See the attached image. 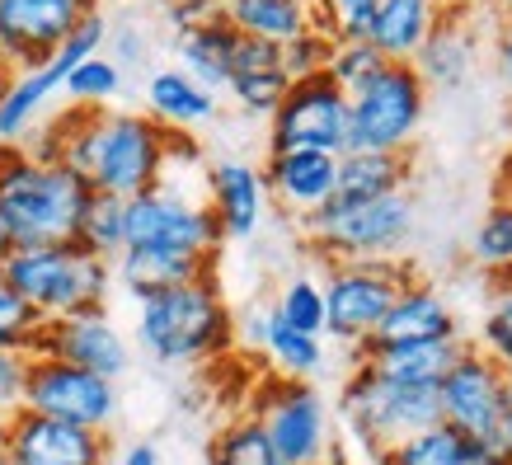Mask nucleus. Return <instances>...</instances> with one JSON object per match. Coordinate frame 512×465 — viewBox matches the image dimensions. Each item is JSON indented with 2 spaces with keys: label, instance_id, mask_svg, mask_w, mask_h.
Here are the masks:
<instances>
[{
  "label": "nucleus",
  "instance_id": "1",
  "mask_svg": "<svg viewBox=\"0 0 512 465\" xmlns=\"http://www.w3.org/2000/svg\"><path fill=\"white\" fill-rule=\"evenodd\" d=\"M47 141H19L38 160H57L71 174H80L90 193H109V198H137L146 188L170 179V165L179 155H198L188 132L160 127L151 113L132 109H76L52 118L38 132Z\"/></svg>",
  "mask_w": 512,
  "mask_h": 465
},
{
  "label": "nucleus",
  "instance_id": "2",
  "mask_svg": "<svg viewBox=\"0 0 512 465\" xmlns=\"http://www.w3.org/2000/svg\"><path fill=\"white\" fill-rule=\"evenodd\" d=\"M90 202V184L57 160H38L24 146H0V221L24 245H62L76 240Z\"/></svg>",
  "mask_w": 512,
  "mask_h": 465
},
{
  "label": "nucleus",
  "instance_id": "3",
  "mask_svg": "<svg viewBox=\"0 0 512 465\" xmlns=\"http://www.w3.org/2000/svg\"><path fill=\"white\" fill-rule=\"evenodd\" d=\"M137 343L165 367H188V362H212L231 353L235 315L217 287V273L179 287H165L156 296L137 301Z\"/></svg>",
  "mask_w": 512,
  "mask_h": 465
},
{
  "label": "nucleus",
  "instance_id": "4",
  "mask_svg": "<svg viewBox=\"0 0 512 465\" xmlns=\"http://www.w3.org/2000/svg\"><path fill=\"white\" fill-rule=\"evenodd\" d=\"M0 278L38 320L104 310L113 292V264L90 254L80 240L10 249V259L0 264Z\"/></svg>",
  "mask_w": 512,
  "mask_h": 465
},
{
  "label": "nucleus",
  "instance_id": "5",
  "mask_svg": "<svg viewBox=\"0 0 512 465\" xmlns=\"http://www.w3.org/2000/svg\"><path fill=\"white\" fill-rule=\"evenodd\" d=\"M306 249L320 268L329 264H367V259H400L414 235V198L390 193L376 202H329L311 221H301Z\"/></svg>",
  "mask_w": 512,
  "mask_h": 465
},
{
  "label": "nucleus",
  "instance_id": "6",
  "mask_svg": "<svg viewBox=\"0 0 512 465\" xmlns=\"http://www.w3.org/2000/svg\"><path fill=\"white\" fill-rule=\"evenodd\" d=\"M339 414L348 433L367 447V456H376V451L442 423V400H437V386H395L372 362H353V372L339 390Z\"/></svg>",
  "mask_w": 512,
  "mask_h": 465
},
{
  "label": "nucleus",
  "instance_id": "7",
  "mask_svg": "<svg viewBox=\"0 0 512 465\" xmlns=\"http://www.w3.org/2000/svg\"><path fill=\"white\" fill-rule=\"evenodd\" d=\"M423 113H428V85L414 62H386L362 90L348 94L343 151H414Z\"/></svg>",
  "mask_w": 512,
  "mask_h": 465
},
{
  "label": "nucleus",
  "instance_id": "8",
  "mask_svg": "<svg viewBox=\"0 0 512 465\" xmlns=\"http://www.w3.org/2000/svg\"><path fill=\"white\" fill-rule=\"evenodd\" d=\"M221 245H226V235H221L207 198L193 202L170 179L127 198V249H160V254L217 264Z\"/></svg>",
  "mask_w": 512,
  "mask_h": 465
},
{
  "label": "nucleus",
  "instance_id": "9",
  "mask_svg": "<svg viewBox=\"0 0 512 465\" xmlns=\"http://www.w3.org/2000/svg\"><path fill=\"white\" fill-rule=\"evenodd\" d=\"M419 278L414 264L404 259H367V264H329L325 268V334H334L339 343H362L376 334L381 315L390 310V301Z\"/></svg>",
  "mask_w": 512,
  "mask_h": 465
},
{
  "label": "nucleus",
  "instance_id": "10",
  "mask_svg": "<svg viewBox=\"0 0 512 465\" xmlns=\"http://www.w3.org/2000/svg\"><path fill=\"white\" fill-rule=\"evenodd\" d=\"M249 414L264 423V433L282 465H311V461H325L334 451L329 404L311 381H292V376L273 372L264 386L254 390Z\"/></svg>",
  "mask_w": 512,
  "mask_h": 465
},
{
  "label": "nucleus",
  "instance_id": "11",
  "mask_svg": "<svg viewBox=\"0 0 512 465\" xmlns=\"http://www.w3.org/2000/svg\"><path fill=\"white\" fill-rule=\"evenodd\" d=\"M437 400H442V423L447 428H456L470 442H498L503 419L512 409L508 372L484 348H475L466 339L461 357L451 362V372L437 381Z\"/></svg>",
  "mask_w": 512,
  "mask_h": 465
},
{
  "label": "nucleus",
  "instance_id": "12",
  "mask_svg": "<svg viewBox=\"0 0 512 465\" xmlns=\"http://www.w3.org/2000/svg\"><path fill=\"white\" fill-rule=\"evenodd\" d=\"M343 146H348V94L325 71L292 80L282 104L268 118V151L343 155Z\"/></svg>",
  "mask_w": 512,
  "mask_h": 465
},
{
  "label": "nucleus",
  "instance_id": "13",
  "mask_svg": "<svg viewBox=\"0 0 512 465\" xmlns=\"http://www.w3.org/2000/svg\"><path fill=\"white\" fill-rule=\"evenodd\" d=\"M24 409L47 414V419L76 423V428H94L109 433V423L118 419V381L57 362V357H33L29 353V381H24Z\"/></svg>",
  "mask_w": 512,
  "mask_h": 465
},
{
  "label": "nucleus",
  "instance_id": "14",
  "mask_svg": "<svg viewBox=\"0 0 512 465\" xmlns=\"http://www.w3.org/2000/svg\"><path fill=\"white\" fill-rule=\"evenodd\" d=\"M29 353L85 367L104 381H118L132 367V348H127L123 329L109 320V310H80V315H62V320H43Z\"/></svg>",
  "mask_w": 512,
  "mask_h": 465
},
{
  "label": "nucleus",
  "instance_id": "15",
  "mask_svg": "<svg viewBox=\"0 0 512 465\" xmlns=\"http://www.w3.org/2000/svg\"><path fill=\"white\" fill-rule=\"evenodd\" d=\"M85 15L90 5L80 0H0V62L38 71Z\"/></svg>",
  "mask_w": 512,
  "mask_h": 465
},
{
  "label": "nucleus",
  "instance_id": "16",
  "mask_svg": "<svg viewBox=\"0 0 512 465\" xmlns=\"http://www.w3.org/2000/svg\"><path fill=\"white\" fill-rule=\"evenodd\" d=\"M0 451L15 465H109V433L19 409L0 423Z\"/></svg>",
  "mask_w": 512,
  "mask_h": 465
},
{
  "label": "nucleus",
  "instance_id": "17",
  "mask_svg": "<svg viewBox=\"0 0 512 465\" xmlns=\"http://www.w3.org/2000/svg\"><path fill=\"white\" fill-rule=\"evenodd\" d=\"M264 193L278 202L282 212L301 226L311 221L320 207H329L334 198V179H339V155L325 151H268V160L259 165Z\"/></svg>",
  "mask_w": 512,
  "mask_h": 465
},
{
  "label": "nucleus",
  "instance_id": "18",
  "mask_svg": "<svg viewBox=\"0 0 512 465\" xmlns=\"http://www.w3.org/2000/svg\"><path fill=\"white\" fill-rule=\"evenodd\" d=\"M433 339H461V325H456V310L447 306V296L437 292L433 282L414 278L390 301V310L381 315V325H376V334L367 343L390 348V343H433Z\"/></svg>",
  "mask_w": 512,
  "mask_h": 465
},
{
  "label": "nucleus",
  "instance_id": "19",
  "mask_svg": "<svg viewBox=\"0 0 512 465\" xmlns=\"http://www.w3.org/2000/svg\"><path fill=\"white\" fill-rule=\"evenodd\" d=\"M207 207H212V217H217L226 240H245V235L259 231L268 207L259 165H249V160H217V165H207Z\"/></svg>",
  "mask_w": 512,
  "mask_h": 465
},
{
  "label": "nucleus",
  "instance_id": "20",
  "mask_svg": "<svg viewBox=\"0 0 512 465\" xmlns=\"http://www.w3.org/2000/svg\"><path fill=\"white\" fill-rule=\"evenodd\" d=\"M287 71H282V47L259 43V38H240L231 57V80H226V94L254 118H273V109L287 94Z\"/></svg>",
  "mask_w": 512,
  "mask_h": 465
},
{
  "label": "nucleus",
  "instance_id": "21",
  "mask_svg": "<svg viewBox=\"0 0 512 465\" xmlns=\"http://www.w3.org/2000/svg\"><path fill=\"white\" fill-rule=\"evenodd\" d=\"M414 179V151H343L339 179L329 202H376L390 193H409Z\"/></svg>",
  "mask_w": 512,
  "mask_h": 465
},
{
  "label": "nucleus",
  "instance_id": "22",
  "mask_svg": "<svg viewBox=\"0 0 512 465\" xmlns=\"http://www.w3.org/2000/svg\"><path fill=\"white\" fill-rule=\"evenodd\" d=\"M461 348H466V334L461 339H433V343H390V348L362 343L357 362H372L376 372L386 381H395V386H437L451 372V362L461 357Z\"/></svg>",
  "mask_w": 512,
  "mask_h": 465
},
{
  "label": "nucleus",
  "instance_id": "23",
  "mask_svg": "<svg viewBox=\"0 0 512 465\" xmlns=\"http://www.w3.org/2000/svg\"><path fill=\"white\" fill-rule=\"evenodd\" d=\"M221 15L231 19L240 38H259L273 47H287L315 29L311 0H221Z\"/></svg>",
  "mask_w": 512,
  "mask_h": 465
},
{
  "label": "nucleus",
  "instance_id": "24",
  "mask_svg": "<svg viewBox=\"0 0 512 465\" xmlns=\"http://www.w3.org/2000/svg\"><path fill=\"white\" fill-rule=\"evenodd\" d=\"M437 19H442V0H381L367 43L386 62H414L428 33L437 29Z\"/></svg>",
  "mask_w": 512,
  "mask_h": 465
},
{
  "label": "nucleus",
  "instance_id": "25",
  "mask_svg": "<svg viewBox=\"0 0 512 465\" xmlns=\"http://www.w3.org/2000/svg\"><path fill=\"white\" fill-rule=\"evenodd\" d=\"M235 43H240V33L231 29V19L226 15H212L193 24V29L179 33V71L193 76L202 90H226V80H231V57H235Z\"/></svg>",
  "mask_w": 512,
  "mask_h": 465
},
{
  "label": "nucleus",
  "instance_id": "26",
  "mask_svg": "<svg viewBox=\"0 0 512 465\" xmlns=\"http://www.w3.org/2000/svg\"><path fill=\"white\" fill-rule=\"evenodd\" d=\"M146 113L170 132H193V127L217 118V94L202 90L184 71H156L146 80Z\"/></svg>",
  "mask_w": 512,
  "mask_h": 465
},
{
  "label": "nucleus",
  "instance_id": "27",
  "mask_svg": "<svg viewBox=\"0 0 512 465\" xmlns=\"http://www.w3.org/2000/svg\"><path fill=\"white\" fill-rule=\"evenodd\" d=\"M207 273H217V264L184 259V254H160V249H123L113 259V287H127L137 301L165 292V287H179V282L207 278Z\"/></svg>",
  "mask_w": 512,
  "mask_h": 465
},
{
  "label": "nucleus",
  "instance_id": "28",
  "mask_svg": "<svg viewBox=\"0 0 512 465\" xmlns=\"http://www.w3.org/2000/svg\"><path fill=\"white\" fill-rule=\"evenodd\" d=\"M259 343H264V353H268V362H273L278 376L311 381V376L325 367V343L315 339V334H301V329L282 325L273 310L259 315Z\"/></svg>",
  "mask_w": 512,
  "mask_h": 465
},
{
  "label": "nucleus",
  "instance_id": "29",
  "mask_svg": "<svg viewBox=\"0 0 512 465\" xmlns=\"http://www.w3.org/2000/svg\"><path fill=\"white\" fill-rule=\"evenodd\" d=\"M470 38L461 33V24H451L447 15L437 19V29L428 33V43L419 47V57H414V71L423 76L428 90H451V85H461L470 76Z\"/></svg>",
  "mask_w": 512,
  "mask_h": 465
},
{
  "label": "nucleus",
  "instance_id": "30",
  "mask_svg": "<svg viewBox=\"0 0 512 465\" xmlns=\"http://www.w3.org/2000/svg\"><path fill=\"white\" fill-rule=\"evenodd\" d=\"M207 465H282L278 451H273V442H268L264 423L254 419V414H235V419H226L212 433V442H207Z\"/></svg>",
  "mask_w": 512,
  "mask_h": 465
},
{
  "label": "nucleus",
  "instance_id": "31",
  "mask_svg": "<svg viewBox=\"0 0 512 465\" xmlns=\"http://www.w3.org/2000/svg\"><path fill=\"white\" fill-rule=\"evenodd\" d=\"M466 447H470V437H461L456 428H447V423H433V428L404 437L395 447L376 451L372 465H456L466 456Z\"/></svg>",
  "mask_w": 512,
  "mask_h": 465
},
{
  "label": "nucleus",
  "instance_id": "32",
  "mask_svg": "<svg viewBox=\"0 0 512 465\" xmlns=\"http://www.w3.org/2000/svg\"><path fill=\"white\" fill-rule=\"evenodd\" d=\"M76 240L90 249V254H99V259H109L113 264V259L127 249V202L109 198V193H90Z\"/></svg>",
  "mask_w": 512,
  "mask_h": 465
},
{
  "label": "nucleus",
  "instance_id": "33",
  "mask_svg": "<svg viewBox=\"0 0 512 465\" xmlns=\"http://www.w3.org/2000/svg\"><path fill=\"white\" fill-rule=\"evenodd\" d=\"M470 259L494 278H512V198H494L484 207L470 240Z\"/></svg>",
  "mask_w": 512,
  "mask_h": 465
},
{
  "label": "nucleus",
  "instance_id": "34",
  "mask_svg": "<svg viewBox=\"0 0 512 465\" xmlns=\"http://www.w3.org/2000/svg\"><path fill=\"white\" fill-rule=\"evenodd\" d=\"M118 90H123V71L109 57H90V62H80L62 80V94L76 109H109L113 99H118Z\"/></svg>",
  "mask_w": 512,
  "mask_h": 465
},
{
  "label": "nucleus",
  "instance_id": "35",
  "mask_svg": "<svg viewBox=\"0 0 512 465\" xmlns=\"http://www.w3.org/2000/svg\"><path fill=\"white\" fill-rule=\"evenodd\" d=\"M273 315H278L282 325L301 329V334H315V339H325V287L315 278H292L287 287L278 292L273 301Z\"/></svg>",
  "mask_w": 512,
  "mask_h": 465
},
{
  "label": "nucleus",
  "instance_id": "36",
  "mask_svg": "<svg viewBox=\"0 0 512 465\" xmlns=\"http://www.w3.org/2000/svg\"><path fill=\"white\" fill-rule=\"evenodd\" d=\"M311 5H315V29L325 38H334V43H367L381 0H311Z\"/></svg>",
  "mask_w": 512,
  "mask_h": 465
},
{
  "label": "nucleus",
  "instance_id": "37",
  "mask_svg": "<svg viewBox=\"0 0 512 465\" xmlns=\"http://www.w3.org/2000/svg\"><path fill=\"white\" fill-rule=\"evenodd\" d=\"M381 66H386V57H381L372 43H334V47H329L325 76L334 80L343 94H353V90H362V85H367Z\"/></svg>",
  "mask_w": 512,
  "mask_h": 465
},
{
  "label": "nucleus",
  "instance_id": "38",
  "mask_svg": "<svg viewBox=\"0 0 512 465\" xmlns=\"http://www.w3.org/2000/svg\"><path fill=\"white\" fill-rule=\"evenodd\" d=\"M475 348H484L498 367H512V287H498L494 306L484 310L480 343H475Z\"/></svg>",
  "mask_w": 512,
  "mask_h": 465
},
{
  "label": "nucleus",
  "instance_id": "39",
  "mask_svg": "<svg viewBox=\"0 0 512 465\" xmlns=\"http://www.w3.org/2000/svg\"><path fill=\"white\" fill-rule=\"evenodd\" d=\"M38 315H33L24 301H19L5 282H0V353L5 348H19V353H29L33 348V339H38Z\"/></svg>",
  "mask_w": 512,
  "mask_h": 465
},
{
  "label": "nucleus",
  "instance_id": "40",
  "mask_svg": "<svg viewBox=\"0 0 512 465\" xmlns=\"http://www.w3.org/2000/svg\"><path fill=\"white\" fill-rule=\"evenodd\" d=\"M329 47H334V38H325L320 29H311L306 38H296V43L282 47V71H287V80H306V76H320L329 62Z\"/></svg>",
  "mask_w": 512,
  "mask_h": 465
},
{
  "label": "nucleus",
  "instance_id": "41",
  "mask_svg": "<svg viewBox=\"0 0 512 465\" xmlns=\"http://www.w3.org/2000/svg\"><path fill=\"white\" fill-rule=\"evenodd\" d=\"M24 381H29V353L5 348L0 353V423L24 409Z\"/></svg>",
  "mask_w": 512,
  "mask_h": 465
},
{
  "label": "nucleus",
  "instance_id": "42",
  "mask_svg": "<svg viewBox=\"0 0 512 465\" xmlns=\"http://www.w3.org/2000/svg\"><path fill=\"white\" fill-rule=\"evenodd\" d=\"M212 15H221V0H170V19L179 33L202 24V19H212Z\"/></svg>",
  "mask_w": 512,
  "mask_h": 465
},
{
  "label": "nucleus",
  "instance_id": "43",
  "mask_svg": "<svg viewBox=\"0 0 512 465\" xmlns=\"http://www.w3.org/2000/svg\"><path fill=\"white\" fill-rule=\"evenodd\" d=\"M494 66H498V80L512 90V19H498L494 29Z\"/></svg>",
  "mask_w": 512,
  "mask_h": 465
},
{
  "label": "nucleus",
  "instance_id": "44",
  "mask_svg": "<svg viewBox=\"0 0 512 465\" xmlns=\"http://www.w3.org/2000/svg\"><path fill=\"white\" fill-rule=\"evenodd\" d=\"M456 465H512V461H508V451L498 447V442H470L466 456H461Z\"/></svg>",
  "mask_w": 512,
  "mask_h": 465
},
{
  "label": "nucleus",
  "instance_id": "45",
  "mask_svg": "<svg viewBox=\"0 0 512 465\" xmlns=\"http://www.w3.org/2000/svg\"><path fill=\"white\" fill-rule=\"evenodd\" d=\"M118 465H160V451L151 447V442H137V447L123 451V461Z\"/></svg>",
  "mask_w": 512,
  "mask_h": 465
},
{
  "label": "nucleus",
  "instance_id": "46",
  "mask_svg": "<svg viewBox=\"0 0 512 465\" xmlns=\"http://www.w3.org/2000/svg\"><path fill=\"white\" fill-rule=\"evenodd\" d=\"M494 198H512V151H508V160L498 165V193Z\"/></svg>",
  "mask_w": 512,
  "mask_h": 465
},
{
  "label": "nucleus",
  "instance_id": "47",
  "mask_svg": "<svg viewBox=\"0 0 512 465\" xmlns=\"http://www.w3.org/2000/svg\"><path fill=\"white\" fill-rule=\"evenodd\" d=\"M498 447L508 451V461H512V409H508V419H503V433H498Z\"/></svg>",
  "mask_w": 512,
  "mask_h": 465
},
{
  "label": "nucleus",
  "instance_id": "48",
  "mask_svg": "<svg viewBox=\"0 0 512 465\" xmlns=\"http://www.w3.org/2000/svg\"><path fill=\"white\" fill-rule=\"evenodd\" d=\"M10 249H15V240H10V231H5V221H0V264L10 259Z\"/></svg>",
  "mask_w": 512,
  "mask_h": 465
},
{
  "label": "nucleus",
  "instance_id": "49",
  "mask_svg": "<svg viewBox=\"0 0 512 465\" xmlns=\"http://www.w3.org/2000/svg\"><path fill=\"white\" fill-rule=\"evenodd\" d=\"M311 465H353V461H348V456H343V451L334 447V451H329V456H325V461H311Z\"/></svg>",
  "mask_w": 512,
  "mask_h": 465
},
{
  "label": "nucleus",
  "instance_id": "50",
  "mask_svg": "<svg viewBox=\"0 0 512 465\" xmlns=\"http://www.w3.org/2000/svg\"><path fill=\"white\" fill-rule=\"evenodd\" d=\"M10 80H15V71H10V66L0 62V99H5V90H10Z\"/></svg>",
  "mask_w": 512,
  "mask_h": 465
},
{
  "label": "nucleus",
  "instance_id": "51",
  "mask_svg": "<svg viewBox=\"0 0 512 465\" xmlns=\"http://www.w3.org/2000/svg\"><path fill=\"white\" fill-rule=\"evenodd\" d=\"M489 5L498 10V19H512V0H489Z\"/></svg>",
  "mask_w": 512,
  "mask_h": 465
},
{
  "label": "nucleus",
  "instance_id": "52",
  "mask_svg": "<svg viewBox=\"0 0 512 465\" xmlns=\"http://www.w3.org/2000/svg\"><path fill=\"white\" fill-rule=\"evenodd\" d=\"M80 5H90V10H99V0H80Z\"/></svg>",
  "mask_w": 512,
  "mask_h": 465
},
{
  "label": "nucleus",
  "instance_id": "53",
  "mask_svg": "<svg viewBox=\"0 0 512 465\" xmlns=\"http://www.w3.org/2000/svg\"><path fill=\"white\" fill-rule=\"evenodd\" d=\"M0 465H15V461H10V456H5V451H0Z\"/></svg>",
  "mask_w": 512,
  "mask_h": 465
},
{
  "label": "nucleus",
  "instance_id": "54",
  "mask_svg": "<svg viewBox=\"0 0 512 465\" xmlns=\"http://www.w3.org/2000/svg\"><path fill=\"white\" fill-rule=\"evenodd\" d=\"M503 372H508V390H512V367H503Z\"/></svg>",
  "mask_w": 512,
  "mask_h": 465
},
{
  "label": "nucleus",
  "instance_id": "55",
  "mask_svg": "<svg viewBox=\"0 0 512 465\" xmlns=\"http://www.w3.org/2000/svg\"><path fill=\"white\" fill-rule=\"evenodd\" d=\"M0 282H5V278H0Z\"/></svg>",
  "mask_w": 512,
  "mask_h": 465
}]
</instances>
